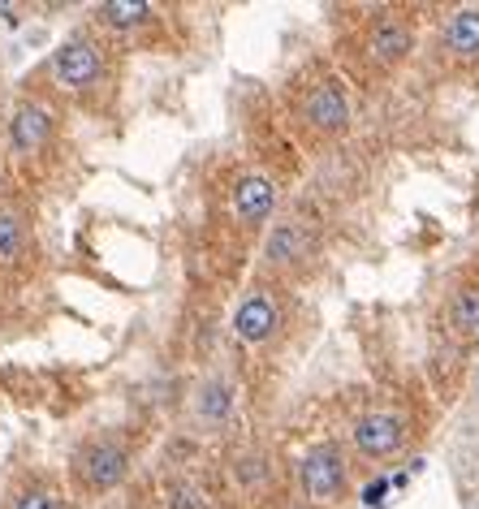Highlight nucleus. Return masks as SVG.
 <instances>
[{
    "mask_svg": "<svg viewBox=\"0 0 479 509\" xmlns=\"http://www.w3.org/2000/svg\"><path fill=\"white\" fill-rule=\"evenodd\" d=\"M445 329L463 341L479 337V280H463L454 294H449V311H445Z\"/></svg>",
    "mask_w": 479,
    "mask_h": 509,
    "instance_id": "nucleus-12",
    "label": "nucleus"
},
{
    "mask_svg": "<svg viewBox=\"0 0 479 509\" xmlns=\"http://www.w3.org/2000/svg\"><path fill=\"white\" fill-rule=\"evenodd\" d=\"M350 441L359 449V458H372V462L389 458V453H397L402 441H406V419L393 411H367L363 419H354Z\"/></svg>",
    "mask_w": 479,
    "mask_h": 509,
    "instance_id": "nucleus-8",
    "label": "nucleus"
},
{
    "mask_svg": "<svg viewBox=\"0 0 479 509\" xmlns=\"http://www.w3.org/2000/svg\"><path fill=\"white\" fill-rule=\"evenodd\" d=\"M52 130H56V117H52L48 104L22 99L9 113V151L14 156H39V151L48 148Z\"/></svg>",
    "mask_w": 479,
    "mask_h": 509,
    "instance_id": "nucleus-9",
    "label": "nucleus"
},
{
    "mask_svg": "<svg viewBox=\"0 0 479 509\" xmlns=\"http://www.w3.org/2000/svg\"><path fill=\"white\" fill-rule=\"evenodd\" d=\"M298 117H302V126L320 138H337V134L350 130V96L346 87L337 83V78H320L302 91L298 99Z\"/></svg>",
    "mask_w": 479,
    "mask_h": 509,
    "instance_id": "nucleus-3",
    "label": "nucleus"
},
{
    "mask_svg": "<svg viewBox=\"0 0 479 509\" xmlns=\"http://www.w3.org/2000/svg\"><path fill=\"white\" fill-rule=\"evenodd\" d=\"M384 488H389L384 479H376V484H367V488H363V501H367V505H376V501L384 496Z\"/></svg>",
    "mask_w": 479,
    "mask_h": 509,
    "instance_id": "nucleus-19",
    "label": "nucleus"
},
{
    "mask_svg": "<svg viewBox=\"0 0 479 509\" xmlns=\"http://www.w3.org/2000/svg\"><path fill=\"white\" fill-rule=\"evenodd\" d=\"M475 509H479V505H475Z\"/></svg>",
    "mask_w": 479,
    "mask_h": 509,
    "instance_id": "nucleus-20",
    "label": "nucleus"
},
{
    "mask_svg": "<svg viewBox=\"0 0 479 509\" xmlns=\"http://www.w3.org/2000/svg\"><path fill=\"white\" fill-rule=\"evenodd\" d=\"M298 479L311 505H337L350 493V462L337 444H315L298 462Z\"/></svg>",
    "mask_w": 479,
    "mask_h": 509,
    "instance_id": "nucleus-2",
    "label": "nucleus"
},
{
    "mask_svg": "<svg viewBox=\"0 0 479 509\" xmlns=\"http://www.w3.org/2000/svg\"><path fill=\"white\" fill-rule=\"evenodd\" d=\"M26 220L14 208H0V263H17L26 255Z\"/></svg>",
    "mask_w": 479,
    "mask_h": 509,
    "instance_id": "nucleus-15",
    "label": "nucleus"
},
{
    "mask_svg": "<svg viewBox=\"0 0 479 509\" xmlns=\"http://www.w3.org/2000/svg\"><path fill=\"white\" fill-rule=\"evenodd\" d=\"M411 48H414V31L402 22V17H381L363 39L367 61H372L376 69H393L397 61L411 56Z\"/></svg>",
    "mask_w": 479,
    "mask_h": 509,
    "instance_id": "nucleus-11",
    "label": "nucleus"
},
{
    "mask_svg": "<svg viewBox=\"0 0 479 509\" xmlns=\"http://www.w3.org/2000/svg\"><path fill=\"white\" fill-rule=\"evenodd\" d=\"M445 48L458 61H475L479 56V9H458L445 26Z\"/></svg>",
    "mask_w": 479,
    "mask_h": 509,
    "instance_id": "nucleus-13",
    "label": "nucleus"
},
{
    "mask_svg": "<svg viewBox=\"0 0 479 509\" xmlns=\"http://www.w3.org/2000/svg\"><path fill=\"white\" fill-rule=\"evenodd\" d=\"M48 69H52V83L61 91H91L104 78V52L87 35H74V39H66L61 48L52 52Z\"/></svg>",
    "mask_w": 479,
    "mask_h": 509,
    "instance_id": "nucleus-5",
    "label": "nucleus"
},
{
    "mask_svg": "<svg viewBox=\"0 0 479 509\" xmlns=\"http://www.w3.org/2000/svg\"><path fill=\"white\" fill-rule=\"evenodd\" d=\"M14 509H66V501L56 488H26V493H17Z\"/></svg>",
    "mask_w": 479,
    "mask_h": 509,
    "instance_id": "nucleus-18",
    "label": "nucleus"
},
{
    "mask_svg": "<svg viewBox=\"0 0 479 509\" xmlns=\"http://www.w3.org/2000/svg\"><path fill=\"white\" fill-rule=\"evenodd\" d=\"M320 242H315V229L302 220V216H281L264 238V263L268 268H277V272H298V268H307Z\"/></svg>",
    "mask_w": 479,
    "mask_h": 509,
    "instance_id": "nucleus-6",
    "label": "nucleus"
},
{
    "mask_svg": "<svg viewBox=\"0 0 479 509\" xmlns=\"http://www.w3.org/2000/svg\"><path fill=\"white\" fill-rule=\"evenodd\" d=\"M281 324H285L281 298L272 294V290H264V285H255V290L233 307V320H229L233 337L247 341V345H268L281 332Z\"/></svg>",
    "mask_w": 479,
    "mask_h": 509,
    "instance_id": "nucleus-4",
    "label": "nucleus"
},
{
    "mask_svg": "<svg viewBox=\"0 0 479 509\" xmlns=\"http://www.w3.org/2000/svg\"><path fill=\"white\" fill-rule=\"evenodd\" d=\"M277 199H281V190H277V181L268 178V173H260V168L238 173V181H233V190H229L233 220L242 229H260V225H268V216L277 212Z\"/></svg>",
    "mask_w": 479,
    "mask_h": 509,
    "instance_id": "nucleus-7",
    "label": "nucleus"
},
{
    "mask_svg": "<svg viewBox=\"0 0 479 509\" xmlns=\"http://www.w3.org/2000/svg\"><path fill=\"white\" fill-rule=\"evenodd\" d=\"M69 471H74V484L91 496H104L113 493L117 484H126L130 475V444L121 441V436H91L74 449V462H69Z\"/></svg>",
    "mask_w": 479,
    "mask_h": 509,
    "instance_id": "nucleus-1",
    "label": "nucleus"
},
{
    "mask_svg": "<svg viewBox=\"0 0 479 509\" xmlns=\"http://www.w3.org/2000/svg\"><path fill=\"white\" fill-rule=\"evenodd\" d=\"M233 406H238V389L225 372H212V376L199 380L195 397H190V414L203 432H220V427L233 419Z\"/></svg>",
    "mask_w": 479,
    "mask_h": 509,
    "instance_id": "nucleus-10",
    "label": "nucleus"
},
{
    "mask_svg": "<svg viewBox=\"0 0 479 509\" xmlns=\"http://www.w3.org/2000/svg\"><path fill=\"white\" fill-rule=\"evenodd\" d=\"M165 509H208V493L195 479H173L165 493Z\"/></svg>",
    "mask_w": 479,
    "mask_h": 509,
    "instance_id": "nucleus-16",
    "label": "nucleus"
},
{
    "mask_svg": "<svg viewBox=\"0 0 479 509\" xmlns=\"http://www.w3.org/2000/svg\"><path fill=\"white\" fill-rule=\"evenodd\" d=\"M233 475L242 479V488H264L272 466H268L264 453H242V458H233Z\"/></svg>",
    "mask_w": 479,
    "mask_h": 509,
    "instance_id": "nucleus-17",
    "label": "nucleus"
},
{
    "mask_svg": "<svg viewBox=\"0 0 479 509\" xmlns=\"http://www.w3.org/2000/svg\"><path fill=\"white\" fill-rule=\"evenodd\" d=\"M151 9L148 0H108V5H99L96 17L104 26H113V31H134V26H148L151 22Z\"/></svg>",
    "mask_w": 479,
    "mask_h": 509,
    "instance_id": "nucleus-14",
    "label": "nucleus"
}]
</instances>
